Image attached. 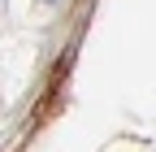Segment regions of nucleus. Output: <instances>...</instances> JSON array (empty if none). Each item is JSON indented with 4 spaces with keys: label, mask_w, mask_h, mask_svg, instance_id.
Returning a JSON list of instances; mask_svg holds the SVG:
<instances>
[{
    "label": "nucleus",
    "mask_w": 156,
    "mask_h": 152,
    "mask_svg": "<svg viewBox=\"0 0 156 152\" xmlns=\"http://www.w3.org/2000/svg\"><path fill=\"white\" fill-rule=\"evenodd\" d=\"M44 5H61V0H44Z\"/></svg>",
    "instance_id": "nucleus-1"
}]
</instances>
